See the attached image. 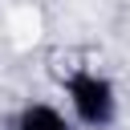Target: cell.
Returning <instances> with one entry per match:
<instances>
[{"label":"cell","mask_w":130,"mask_h":130,"mask_svg":"<svg viewBox=\"0 0 130 130\" xmlns=\"http://www.w3.org/2000/svg\"><path fill=\"white\" fill-rule=\"evenodd\" d=\"M61 89H65L73 126H81V130H110V126H118L122 98H118V85H114L102 69L81 65V69L65 73Z\"/></svg>","instance_id":"cell-1"},{"label":"cell","mask_w":130,"mask_h":130,"mask_svg":"<svg viewBox=\"0 0 130 130\" xmlns=\"http://www.w3.org/2000/svg\"><path fill=\"white\" fill-rule=\"evenodd\" d=\"M12 130H73V118L49 102H24L12 114Z\"/></svg>","instance_id":"cell-2"}]
</instances>
